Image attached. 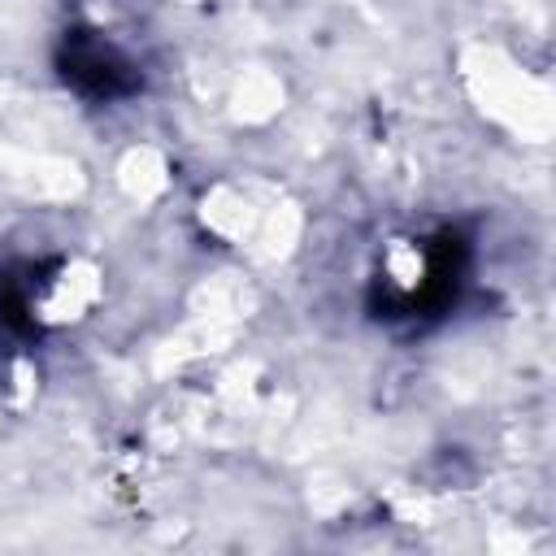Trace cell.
Listing matches in <instances>:
<instances>
[{
	"instance_id": "1",
	"label": "cell",
	"mask_w": 556,
	"mask_h": 556,
	"mask_svg": "<svg viewBox=\"0 0 556 556\" xmlns=\"http://www.w3.org/2000/svg\"><path fill=\"white\" fill-rule=\"evenodd\" d=\"M465 243L443 230L434 239H421L417 248L395 252L378 274L374 308L395 321H426L456 304L465 282Z\"/></svg>"
},
{
	"instance_id": "2",
	"label": "cell",
	"mask_w": 556,
	"mask_h": 556,
	"mask_svg": "<svg viewBox=\"0 0 556 556\" xmlns=\"http://www.w3.org/2000/svg\"><path fill=\"white\" fill-rule=\"evenodd\" d=\"M56 70L87 100H126L139 91L135 61L117 43H109L100 30H83V26L65 30L61 52H56Z\"/></svg>"
}]
</instances>
